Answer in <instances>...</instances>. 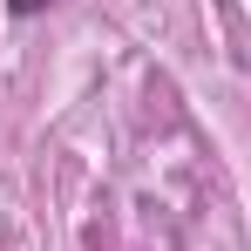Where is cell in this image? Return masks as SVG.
<instances>
[{"label":"cell","mask_w":251,"mask_h":251,"mask_svg":"<svg viewBox=\"0 0 251 251\" xmlns=\"http://www.w3.org/2000/svg\"><path fill=\"white\" fill-rule=\"evenodd\" d=\"M7 7H14V14H21V21H27V14H41L48 0H7Z\"/></svg>","instance_id":"obj_1"}]
</instances>
